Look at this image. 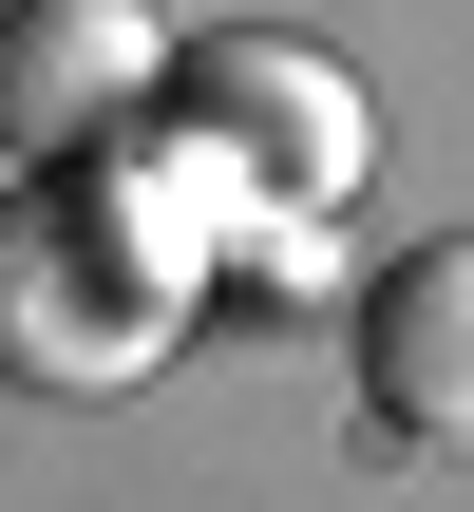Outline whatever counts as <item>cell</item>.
Returning <instances> with one entry per match:
<instances>
[{
  "mask_svg": "<svg viewBox=\"0 0 474 512\" xmlns=\"http://www.w3.org/2000/svg\"><path fill=\"white\" fill-rule=\"evenodd\" d=\"M190 209L209 190H152V171H19L0 190V380L19 399H133L152 361H171V323H190V285H209V247H190Z\"/></svg>",
  "mask_w": 474,
  "mask_h": 512,
  "instance_id": "6da1fadb",
  "label": "cell"
},
{
  "mask_svg": "<svg viewBox=\"0 0 474 512\" xmlns=\"http://www.w3.org/2000/svg\"><path fill=\"white\" fill-rule=\"evenodd\" d=\"M152 133H171V171L209 209H342L380 171V114H361V76L323 38H190Z\"/></svg>",
  "mask_w": 474,
  "mask_h": 512,
  "instance_id": "7a4b0ae2",
  "label": "cell"
},
{
  "mask_svg": "<svg viewBox=\"0 0 474 512\" xmlns=\"http://www.w3.org/2000/svg\"><path fill=\"white\" fill-rule=\"evenodd\" d=\"M171 19L152 0H0V152L19 171H95L171 114Z\"/></svg>",
  "mask_w": 474,
  "mask_h": 512,
  "instance_id": "3957f363",
  "label": "cell"
},
{
  "mask_svg": "<svg viewBox=\"0 0 474 512\" xmlns=\"http://www.w3.org/2000/svg\"><path fill=\"white\" fill-rule=\"evenodd\" d=\"M361 399H380L399 437L474 456V247H456V228L399 247V266L361 285Z\"/></svg>",
  "mask_w": 474,
  "mask_h": 512,
  "instance_id": "277c9868",
  "label": "cell"
}]
</instances>
